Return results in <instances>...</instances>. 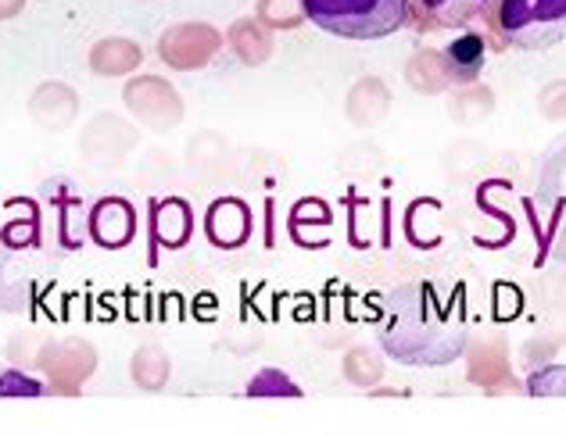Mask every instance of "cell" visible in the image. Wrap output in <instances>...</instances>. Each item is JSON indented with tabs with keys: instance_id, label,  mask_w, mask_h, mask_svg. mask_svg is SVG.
<instances>
[{
	"instance_id": "6da1fadb",
	"label": "cell",
	"mask_w": 566,
	"mask_h": 436,
	"mask_svg": "<svg viewBox=\"0 0 566 436\" xmlns=\"http://www.w3.org/2000/svg\"><path fill=\"white\" fill-rule=\"evenodd\" d=\"M384 351L401 365H449L467 348V300L452 283H409L387 297Z\"/></svg>"
},
{
	"instance_id": "7a4b0ae2",
	"label": "cell",
	"mask_w": 566,
	"mask_h": 436,
	"mask_svg": "<svg viewBox=\"0 0 566 436\" xmlns=\"http://www.w3.org/2000/svg\"><path fill=\"white\" fill-rule=\"evenodd\" d=\"M302 11L323 33L340 40H384L409 19V0H302Z\"/></svg>"
},
{
	"instance_id": "3957f363",
	"label": "cell",
	"mask_w": 566,
	"mask_h": 436,
	"mask_svg": "<svg viewBox=\"0 0 566 436\" xmlns=\"http://www.w3.org/2000/svg\"><path fill=\"white\" fill-rule=\"evenodd\" d=\"M495 29L516 51H553L566 40V0H499Z\"/></svg>"
},
{
	"instance_id": "277c9868",
	"label": "cell",
	"mask_w": 566,
	"mask_h": 436,
	"mask_svg": "<svg viewBox=\"0 0 566 436\" xmlns=\"http://www.w3.org/2000/svg\"><path fill=\"white\" fill-rule=\"evenodd\" d=\"M495 0H420V8L444 29H463L491 11Z\"/></svg>"
},
{
	"instance_id": "5b68a950",
	"label": "cell",
	"mask_w": 566,
	"mask_h": 436,
	"mask_svg": "<svg viewBox=\"0 0 566 436\" xmlns=\"http://www.w3.org/2000/svg\"><path fill=\"white\" fill-rule=\"evenodd\" d=\"M449 62L459 75H463V79H470V75H476V68L484 65V40L476 33L459 36L449 47Z\"/></svg>"
}]
</instances>
